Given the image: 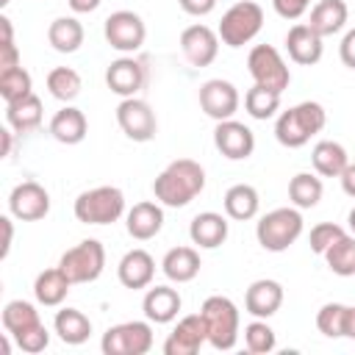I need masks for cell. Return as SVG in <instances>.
Instances as JSON below:
<instances>
[{"instance_id":"obj_1","label":"cell","mask_w":355,"mask_h":355,"mask_svg":"<svg viewBox=\"0 0 355 355\" xmlns=\"http://www.w3.org/2000/svg\"><path fill=\"white\" fill-rule=\"evenodd\" d=\"M202 189H205V169L191 158H178L166 164L161 175L153 180V194L166 208L189 205Z\"/></svg>"},{"instance_id":"obj_2","label":"cell","mask_w":355,"mask_h":355,"mask_svg":"<svg viewBox=\"0 0 355 355\" xmlns=\"http://www.w3.org/2000/svg\"><path fill=\"white\" fill-rule=\"evenodd\" d=\"M327 122V111L322 103H313V100H305V103H297L291 105L288 111H283L275 122V139L288 147V150H297L302 144H308L316 133H322Z\"/></svg>"},{"instance_id":"obj_3","label":"cell","mask_w":355,"mask_h":355,"mask_svg":"<svg viewBox=\"0 0 355 355\" xmlns=\"http://www.w3.org/2000/svg\"><path fill=\"white\" fill-rule=\"evenodd\" d=\"M202 319H205V327H208V344L219 352H227L236 347L239 341V324H241V316H239V308L230 297H222V294H214L202 302L200 308Z\"/></svg>"},{"instance_id":"obj_4","label":"cell","mask_w":355,"mask_h":355,"mask_svg":"<svg viewBox=\"0 0 355 355\" xmlns=\"http://www.w3.org/2000/svg\"><path fill=\"white\" fill-rule=\"evenodd\" d=\"M302 227L300 208H275L258 219L255 239L266 252H286L302 236Z\"/></svg>"},{"instance_id":"obj_5","label":"cell","mask_w":355,"mask_h":355,"mask_svg":"<svg viewBox=\"0 0 355 355\" xmlns=\"http://www.w3.org/2000/svg\"><path fill=\"white\" fill-rule=\"evenodd\" d=\"M75 219L83 225H114L125 214V194L116 186H97L75 197Z\"/></svg>"},{"instance_id":"obj_6","label":"cell","mask_w":355,"mask_h":355,"mask_svg":"<svg viewBox=\"0 0 355 355\" xmlns=\"http://www.w3.org/2000/svg\"><path fill=\"white\" fill-rule=\"evenodd\" d=\"M261 28H263V8L252 0H239L222 14V22H219L216 33H219L222 44L244 47L261 33Z\"/></svg>"},{"instance_id":"obj_7","label":"cell","mask_w":355,"mask_h":355,"mask_svg":"<svg viewBox=\"0 0 355 355\" xmlns=\"http://www.w3.org/2000/svg\"><path fill=\"white\" fill-rule=\"evenodd\" d=\"M58 266L64 269V275L78 286V283H94L103 269H105V247L97 239H83L80 244L69 247Z\"/></svg>"},{"instance_id":"obj_8","label":"cell","mask_w":355,"mask_h":355,"mask_svg":"<svg viewBox=\"0 0 355 355\" xmlns=\"http://www.w3.org/2000/svg\"><path fill=\"white\" fill-rule=\"evenodd\" d=\"M105 355H147L153 349V322H119L103 333Z\"/></svg>"},{"instance_id":"obj_9","label":"cell","mask_w":355,"mask_h":355,"mask_svg":"<svg viewBox=\"0 0 355 355\" xmlns=\"http://www.w3.org/2000/svg\"><path fill=\"white\" fill-rule=\"evenodd\" d=\"M247 69L258 86H266L272 92H286L291 83V69L272 44H255L247 55Z\"/></svg>"},{"instance_id":"obj_10","label":"cell","mask_w":355,"mask_h":355,"mask_svg":"<svg viewBox=\"0 0 355 355\" xmlns=\"http://www.w3.org/2000/svg\"><path fill=\"white\" fill-rule=\"evenodd\" d=\"M103 33H105V42L119 53L141 50L144 39H147L144 19L136 11H114V14H108L105 25H103Z\"/></svg>"},{"instance_id":"obj_11","label":"cell","mask_w":355,"mask_h":355,"mask_svg":"<svg viewBox=\"0 0 355 355\" xmlns=\"http://www.w3.org/2000/svg\"><path fill=\"white\" fill-rule=\"evenodd\" d=\"M116 125L122 128V133L130 141H150L158 133L155 111L150 108V103H144L139 97H125L116 105Z\"/></svg>"},{"instance_id":"obj_12","label":"cell","mask_w":355,"mask_h":355,"mask_svg":"<svg viewBox=\"0 0 355 355\" xmlns=\"http://www.w3.org/2000/svg\"><path fill=\"white\" fill-rule=\"evenodd\" d=\"M8 214L19 222H36L50 214V194L36 180H22L8 194Z\"/></svg>"},{"instance_id":"obj_13","label":"cell","mask_w":355,"mask_h":355,"mask_svg":"<svg viewBox=\"0 0 355 355\" xmlns=\"http://www.w3.org/2000/svg\"><path fill=\"white\" fill-rule=\"evenodd\" d=\"M239 103H241L239 89H236L230 80L211 78V80H205V83L200 86V108H202L211 119H216V122L233 119V114L239 111Z\"/></svg>"},{"instance_id":"obj_14","label":"cell","mask_w":355,"mask_h":355,"mask_svg":"<svg viewBox=\"0 0 355 355\" xmlns=\"http://www.w3.org/2000/svg\"><path fill=\"white\" fill-rule=\"evenodd\" d=\"M205 341H208V327H205L202 313H189L166 336L164 355H197Z\"/></svg>"},{"instance_id":"obj_15","label":"cell","mask_w":355,"mask_h":355,"mask_svg":"<svg viewBox=\"0 0 355 355\" xmlns=\"http://www.w3.org/2000/svg\"><path fill=\"white\" fill-rule=\"evenodd\" d=\"M147 83V69H144V61L133 58V55H122L116 61L108 64L105 69V86L119 94L122 100L125 97H136Z\"/></svg>"},{"instance_id":"obj_16","label":"cell","mask_w":355,"mask_h":355,"mask_svg":"<svg viewBox=\"0 0 355 355\" xmlns=\"http://www.w3.org/2000/svg\"><path fill=\"white\" fill-rule=\"evenodd\" d=\"M214 144L227 161H244L255 150V133L236 119H222L214 128Z\"/></svg>"},{"instance_id":"obj_17","label":"cell","mask_w":355,"mask_h":355,"mask_svg":"<svg viewBox=\"0 0 355 355\" xmlns=\"http://www.w3.org/2000/svg\"><path fill=\"white\" fill-rule=\"evenodd\" d=\"M219 33L208 25H189L183 33H180V50L186 55V61L191 67H208L216 61L219 55Z\"/></svg>"},{"instance_id":"obj_18","label":"cell","mask_w":355,"mask_h":355,"mask_svg":"<svg viewBox=\"0 0 355 355\" xmlns=\"http://www.w3.org/2000/svg\"><path fill=\"white\" fill-rule=\"evenodd\" d=\"M286 50H288V58L294 64L313 67V64H319V58L324 53V44H322V36L316 31H311L308 22H297L286 33Z\"/></svg>"},{"instance_id":"obj_19","label":"cell","mask_w":355,"mask_h":355,"mask_svg":"<svg viewBox=\"0 0 355 355\" xmlns=\"http://www.w3.org/2000/svg\"><path fill=\"white\" fill-rule=\"evenodd\" d=\"M283 305V286L277 280H269V277H261V280H252L247 294H244V308L250 316L255 319H269L280 311Z\"/></svg>"},{"instance_id":"obj_20","label":"cell","mask_w":355,"mask_h":355,"mask_svg":"<svg viewBox=\"0 0 355 355\" xmlns=\"http://www.w3.org/2000/svg\"><path fill=\"white\" fill-rule=\"evenodd\" d=\"M116 277L125 288H147L155 277V261L147 250L136 247V250H128L116 266Z\"/></svg>"},{"instance_id":"obj_21","label":"cell","mask_w":355,"mask_h":355,"mask_svg":"<svg viewBox=\"0 0 355 355\" xmlns=\"http://www.w3.org/2000/svg\"><path fill=\"white\" fill-rule=\"evenodd\" d=\"M180 308H183L180 291L172 286H153L141 300V311L153 324H169L172 319H178Z\"/></svg>"},{"instance_id":"obj_22","label":"cell","mask_w":355,"mask_h":355,"mask_svg":"<svg viewBox=\"0 0 355 355\" xmlns=\"http://www.w3.org/2000/svg\"><path fill=\"white\" fill-rule=\"evenodd\" d=\"M227 233H230L227 216H222L216 211H202L189 225V239L200 250H216V247H222L227 241Z\"/></svg>"},{"instance_id":"obj_23","label":"cell","mask_w":355,"mask_h":355,"mask_svg":"<svg viewBox=\"0 0 355 355\" xmlns=\"http://www.w3.org/2000/svg\"><path fill=\"white\" fill-rule=\"evenodd\" d=\"M125 227L136 241H150L161 233L164 227V208L158 202H136L128 214H125Z\"/></svg>"},{"instance_id":"obj_24","label":"cell","mask_w":355,"mask_h":355,"mask_svg":"<svg viewBox=\"0 0 355 355\" xmlns=\"http://www.w3.org/2000/svg\"><path fill=\"white\" fill-rule=\"evenodd\" d=\"M72 286L75 283L64 275V269L61 266H53V269H44V272L36 275V280H33V297L44 308H58L67 300V294H69Z\"/></svg>"},{"instance_id":"obj_25","label":"cell","mask_w":355,"mask_h":355,"mask_svg":"<svg viewBox=\"0 0 355 355\" xmlns=\"http://www.w3.org/2000/svg\"><path fill=\"white\" fill-rule=\"evenodd\" d=\"M86 130H89L86 114L75 105H64L50 119V136L61 144H80L86 139Z\"/></svg>"},{"instance_id":"obj_26","label":"cell","mask_w":355,"mask_h":355,"mask_svg":"<svg viewBox=\"0 0 355 355\" xmlns=\"http://www.w3.org/2000/svg\"><path fill=\"white\" fill-rule=\"evenodd\" d=\"M200 266H202V261H200V252L194 247H172L161 261V269L172 283L194 280L200 275Z\"/></svg>"},{"instance_id":"obj_27","label":"cell","mask_w":355,"mask_h":355,"mask_svg":"<svg viewBox=\"0 0 355 355\" xmlns=\"http://www.w3.org/2000/svg\"><path fill=\"white\" fill-rule=\"evenodd\" d=\"M347 17H349V8L344 0H319L313 8H311V31H316L322 39L324 36H333L338 33L344 25H347Z\"/></svg>"},{"instance_id":"obj_28","label":"cell","mask_w":355,"mask_h":355,"mask_svg":"<svg viewBox=\"0 0 355 355\" xmlns=\"http://www.w3.org/2000/svg\"><path fill=\"white\" fill-rule=\"evenodd\" d=\"M311 164H313L316 175H322V178H341V172L349 164V155H347L344 144H338L333 139H324V141H316L313 144Z\"/></svg>"},{"instance_id":"obj_29","label":"cell","mask_w":355,"mask_h":355,"mask_svg":"<svg viewBox=\"0 0 355 355\" xmlns=\"http://www.w3.org/2000/svg\"><path fill=\"white\" fill-rule=\"evenodd\" d=\"M53 330L64 344L78 347L92 336V319L78 308H61L53 319Z\"/></svg>"},{"instance_id":"obj_30","label":"cell","mask_w":355,"mask_h":355,"mask_svg":"<svg viewBox=\"0 0 355 355\" xmlns=\"http://www.w3.org/2000/svg\"><path fill=\"white\" fill-rule=\"evenodd\" d=\"M6 125L14 133H31L42 125V100L36 94H28L22 100L6 103Z\"/></svg>"},{"instance_id":"obj_31","label":"cell","mask_w":355,"mask_h":355,"mask_svg":"<svg viewBox=\"0 0 355 355\" xmlns=\"http://www.w3.org/2000/svg\"><path fill=\"white\" fill-rule=\"evenodd\" d=\"M225 216L227 219H236V222H247L258 214L261 208V197L255 191V186L250 183H236L225 191Z\"/></svg>"},{"instance_id":"obj_32","label":"cell","mask_w":355,"mask_h":355,"mask_svg":"<svg viewBox=\"0 0 355 355\" xmlns=\"http://www.w3.org/2000/svg\"><path fill=\"white\" fill-rule=\"evenodd\" d=\"M47 42L55 53H75L83 44V25L75 17H58L47 28Z\"/></svg>"},{"instance_id":"obj_33","label":"cell","mask_w":355,"mask_h":355,"mask_svg":"<svg viewBox=\"0 0 355 355\" xmlns=\"http://www.w3.org/2000/svg\"><path fill=\"white\" fill-rule=\"evenodd\" d=\"M322 191H324L322 178H316V175H311V172H297V175L288 180V200H291V205L300 208V211L319 205Z\"/></svg>"},{"instance_id":"obj_34","label":"cell","mask_w":355,"mask_h":355,"mask_svg":"<svg viewBox=\"0 0 355 355\" xmlns=\"http://www.w3.org/2000/svg\"><path fill=\"white\" fill-rule=\"evenodd\" d=\"M327 269L338 277H355V236L344 233L338 241H333L324 252Z\"/></svg>"},{"instance_id":"obj_35","label":"cell","mask_w":355,"mask_h":355,"mask_svg":"<svg viewBox=\"0 0 355 355\" xmlns=\"http://www.w3.org/2000/svg\"><path fill=\"white\" fill-rule=\"evenodd\" d=\"M47 89H50V94H53L55 100L72 103V100L80 94L83 80H80L78 69H72V67H55V69L47 72Z\"/></svg>"},{"instance_id":"obj_36","label":"cell","mask_w":355,"mask_h":355,"mask_svg":"<svg viewBox=\"0 0 355 355\" xmlns=\"http://www.w3.org/2000/svg\"><path fill=\"white\" fill-rule=\"evenodd\" d=\"M347 316H349V305L324 302L316 313V327L324 338H347Z\"/></svg>"},{"instance_id":"obj_37","label":"cell","mask_w":355,"mask_h":355,"mask_svg":"<svg viewBox=\"0 0 355 355\" xmlns=\"http://www.w3.org/2000/svg\"><path fill=\"white\" fill-rule=\"evenodd\" d=\"M244 111L252 116V119H269L280 111V92H272L266 86H252L247 94H244Z\"/></svg>"},{"instance_id":"obj_38","label":"cell","mask_w":355,"mask_h":355,"mask_svg":"<svg viewBox=\"0 0 355 355\" xmlns=\"http://www.w3.org/2000/svg\"><path fill=\"white\" fill-rule=\"evenodd\" d=\"M0 319H3L6 333H11V336H17V333H22V330H28V327H33V324L42 322V319H39V311H36L31 302H25V300H11V302H6Z\"/></svg>"},{"instance_id":"obj_39","label":"cell","mask_w":355,"mask_h":355,"mask_svg":"<svg viewBox=\"0 0 355 355\" xmlns=\"http://www.w3.org/2000/svg\"><path fill=\"white\" fill-rule=\"evenodd\" d=\"M28 94H33V80H31V72L22 69V64L0 72V97H3V103H14V100H22Z\"/></svg>"},{"instance_id":"obj_40","label":"cell","mask_w":355,"mask_h":355,"mask_svg":"<svg viewBox=\"0 0 355 355\" xmlns=\"http://www.w3.org/2000/svg\"><path fill=\"white\" fill-rule=\"evenodd\" d=\"M244 344H247L250 352L266 355V352L275 349L277 336H275V330L266 324V319H255V322H250V324L244 327Z\"/></svg>"},{"instance_id":"obj_41","label":"cell","mask_w":355,"mask_h":355,"mask_svg":"<svg viewBox=\"0 0 355 355\" xmlns=\"http://www.w3.org/2000/svg\"><path fill=\"white\" fill-rule=\"evenodd\" d=\"M344 233H347V230H344L341 225H336V222H319V225L311 227V236H308L311 250H313L316 255H324L327 247H330L333 241H338Z\"/></svg>"},{"instance_id":"obj_42","label":"cell","mask_w":355,"mask_h":355,"mask_svg":"<svg viewBox=\"0 0 355 355\" xmlns=\"http://www.w3.org/2000/svg\"><path fill=\"white\" fill-rule=\"evenodd\" d=\"M14 341H17V347L22 349V352H28V355H36V352H42V349H47V344H50V333H47V327L39 322V324H33V327H28V330H22V333H17V336H11Z\"/></svg>"},{"instance_id":"obj_43","label":"cell","mask_w":355,"mask_h":355,"mask_svg":"<svg viewBox=\"0 0 355 355\" xmlns=\"http://www.w3.org/2000/svg\"><path fill=\"white\" fill-rule=\"evenodd\" d=\"M308 6H311V0H272V8L283 19H300L308 11Z\"/></svg>"},{"instance_id":"obj_44","label":"cell","mask_w":355,"mask_h":355,"mask_svg":"<svg viewBox=\"0 0 355 355\" xmlns=\"http://www.w3.org/2000/svg\"><path fill=\"white\" fill-rule=\"evenodd\" d=\"M338 58H341L344 67L355 69V28L344 33V39H341V44H338Z\"/></svg>"},{"instance_id":"obj_45","label":"cell","mask_w":355,"mask_h":355,"mask_svg":"<svg viewBox=\"0 0 355 355\" xmlns=\"http://www.w3.org/2000/svg\"><path fill=\"white\" fill-rule=\"evenodd\" d=\"M189 17H205L216 8V0H178Z\"/></svg>"},{"instance_id":"obj_46","label":"cell","mask_w":355,"mask_h":355,"mask_svg":"<svg viewBox=\"0 0 355 355\" xmlns=\"http://www.w3.org/2000/svg\"><path fill=\"white\" fill-rule=\"evenodd\" d=\"M11 67H19V50L11 42H0V72L3 69H11Z\"/></svg>"},{"instance_id":"obj_47","label":"cell","mask_w":355,"mask_h":355,"mask_svg":"<svg viewBox=\"0 0 355 355\" xmlns=\"http://www.w3.org/2000/svg\"><path fill=\"white\" fill-rule=\"evenodd\" d=\"M0 225H3V250H0V258H8L11 241H14V222H11V216H0Z\"/></svg>"},{"instance_id":"obj_48","label":"cell","mask_w":355,"mask_h":355,"mask_svg":"<svg viewBox=\"0 0 355 355\" xmlns=\"http://www.w3.org/2000/svg\"><path fill=\"white\" fill-rule=\"evenodd\" d=\"M338 180H341V189H344V194L355 200V164H352V161L347 164V169L341 172V178H338Z\"/></svg>"},{"instance_id":"obj_49","label":"cell","mask_w":355,"mask_h":355,"mask_svg":"<svg viewBox=\"0 0 355 355\" xmlns=\"http://www.w3.org/2000/svg\"><path fill=\"white\" fill-rule=\"evenodd\" d=\"M14 147V130L11 128H0V158H8Z\"/></svg>"},{"instance_id":"obj_50","label":"cell","mask_w":355,"mask_h":355,"mask_svg":"<svg viewBox=\"0 0 355 355\" xmlns=\"http://www.w3.org/2000/svg\"><path fill=\"white\" fill-rule=\"evenodd\" d=\"M69 3V8L75 11V14H89V11H94L103 0H67Z\"/></svg>"},{"instance_id":"obj_51","label":"cell","mask_w":355,"mask_h":355,"mask_svg":"<svg viewBox=\"0 0 355 355\" xmlns=\"http://www.w3.org/2000/svg\"><path fill=\"white\" fill-rule=\"evenodd\" d=\"M347 338L355 341V305H349V316H347Z\"/></svg>"},{"instance_id":"obj_52","label":"cell","mask_w":355,"mask_h":355,"mask_svg":"<svg viewBox=\"0 0 355 355\" xmlns=\"http://www.w3.org/2000/svg\"><path fill=\"white\" fill-rule=\"evenodd\" d=\"M347 222H349V230H352V236H355V208L349 211V216H347Z\"/></svg>"}]
</instances>
